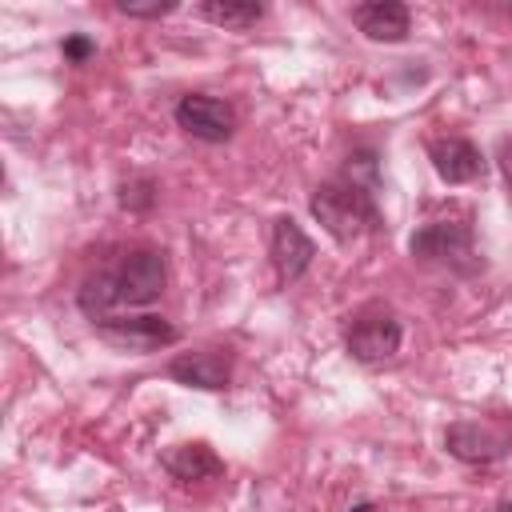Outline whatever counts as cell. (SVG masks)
Returning a JSON list of instances; mask_svg holds the SVG:
<instances>
[{
    "label": "cell",
    "instance_id": "obj_18",
    "mask_svg": "<svg viewBox=\"0 0 512 512\" xmlns=\"http://www.w3.org/2000/svg\"><path fill=\"white\" fill-rule=\"evenodd\" d=\"M500 172H504V180H508V196H512V140L500 144Z\"/></svg>",
    "mask_w": 512,
    "mask_h": 512
},
{
    "label": "cell",
    "instance_id": "obj_15",
    "mask_svg": "<svg viewBox=\"0 0 512 512\" xmlns=\"http://www.w3.org/2000/svg\"><path fill=\"white\" fill-rule=\"evenodd\" d=\"M116 8L124 12V16H136V20H160V16H168V12H176V0H116Z\"/></svg>",
    "mask_w": 512,
    "mask_h": 512
},
{
    "label": "cell",
    "instance_id": "obj_17",
    "mask_svg": "<svg viewBox=\"0 0 512 512\" xmlns=\"http://www.w3.org/2000/svg\"><path fill=\"white\" fill-rule=\"evenodd\" d=\"M60 52H64V60H72V64H84L88 56H96V44H92L88 36H64Z\"/></svg>",
    "mask_w": 512,
    "mask_h": 512
},
{
    "label": "cell",
    "instance_id": "obj_7",
    "mask_svg": "<svg viewBox=\"0 0 512 512\" xmlns=\"http://www.w3.org/2000/svg\"><path fill=\"white\" fill-rule=\"evenodd\" d=\"M268 256H272L276 276L288 284V280H296V276H304V272H308V264H312L316 248H312L308 232H304V228H300L292 216H276V220H272Z\"/></svg>",
    "mask_w": 512,
    "mask_h": 512
},
{
    "label": "cell",
    "instance_id": "obj_11",
    "mask_svg": "<svg viewBox=\"0 0 512 512\" xmlns=\"http://www.w3.org/2000/svg\"><path fill=\"white\" fill-rule=\"evenodd\" d=\"M444 444H448V452L452 456H460V460H468V464H488V460H496V456H504V436H496L492 428H480V424H452L448 428V436H444Z\"/></svg>",
    "mask_w": 512,
    "mask_h": 512
},
{
    "label": "cell",
    "instance_id": "obj_3",
    "mask_svg": "<svg viewBox=\"0 0 512 512\" xmlns=\"http://www.w3.org/2000/svg\"><path fill=\"white\" fill-rule=\"evenodd\" d=\"M344 344H348V352L360 364H380V360L396 356V348H400V320H396V312L388 304H364L352 316V324L344 332Z\"/></svg>",
    "mask_w": 512,
    "mask_h": 512
},
{
    "label": "cell",
    "instance_id": "obj_19",
    "mask_svg": "<svg viewBox=\"0 0 512 512\" xmlns=\"http://www.w3.org/2000/svg\"><path fill=\"white\" fill-rule=\"evenodd\" d=\"M496 512H512V500H504V504H496Z\"/></svg>",
    "mask_w": 512,
    "mask_h": 512
},
{
    "label": "cell",
    "instance_id": "obj_10",
    "mask_svg": "<svg viewBox=\"0 0 512 512\" xmlns=\"http://www.w3.org/2000/svg\"><path fill=\"white\" fill-rule=\"evenodd\" d=\"M352 20H356V28H360L368 40H376V44H400V40L408 36V24H412L408 8L396 4V0L360 4V8H352Z\"/></svg>",
    "mask_w": 512,
    "mask_h": 512
},
{
    "label": "cell",
    "instance_id": "obj_16",
    "mask_svg": "<svg viewBox=\"0 0 512 512\" xmlns=\"http://www.w3.org/2000/svg\"><path fill=\"white\" fill-rule=\"evenodd\" d=\"M156 200V184L148 180V176H136V180H128L124 188H120V204L124 208H148Z\"/></svg>",
    "mask_w": 512,
    "mask_h": 512
},
{
    "label": "cell",
    "instance_id": "obj_4",
    "mask_svg": "<svg viewBox=\"0 0 512 512\" xmlns=\"http://www.w3.org/2000/svg\"><path fill=\"white\" fill-rule=\"evenodd\" d=\"M96 332L120 352H156L176 344L180 336L164 316H108V320H96Z\"/></svg>",
    "mask_w": 512,
    "mask_h": 512
},
{
    "label": "cell",
    "instance_id": "obj_1",
    "mask_svg": "<svg viewBox=\"0 0 512 512\" xmlns=\"http://www.w3.org/2000/svg\"><path fill=\"white\" fill-rule=\"evenodd\" d=\"M312 216L324 224V232L336 240V244H352L364 228L376 224V204H372V192L352 184V180H328L312 192L308 200Z\"/></svg>",
    "mask_w": 512,
    "mask_h": 512
},
{
    "label": "cell",
    "instance_id": "obj_2",
    "mask_svg": "<svg viewBox=\"0 0 512 512\" xmlns=\"http://www.w3.org/2000/svg\"><path fill=\"white\" fill-rule=\"evenodd\" d=\"M412 256L424 264H444L452 272H476L480 256L472 244V224L468 220H428L424 228L412 232Z\"/></svg>",
    "mask_w": 512,
    "mask_h": 512
},
{
    "label": "cell",
    "instance_id": "obj_13",
    "mask_svg": "<svg viewBox=\"0 0 512 512\" xmlns=\"http://www.w3.org/2000/svg\"><path fill=\"white\" fill-rule=\"evenodd\" d=\"M76 304H80V312H84V316H92V324H96V320H108V316H112V308L120 304L116 272H92V276L80 284Z\"/></svg>",
    "mask_w": 512,
    "mask_h": 512
},
{
    "label": "cell",
    "instance_id": "obj_12",
    "mask_svg": "<svg viewBox=\"0 0 512 512\" xmlns=\"http://www.w3.org/2000/svg\"><path fill=\"white\" fill-rule=\"evenodd\" d=\"M164 468H168L176 480H184V484H192V480H212V476L224 472L220 456H216L208 444H176L172 452H164Z\"/></svg>",
    "mask_w": 512,
    "mask_h": 512
},
{
    "label": "cell",
    "instance_id": "obj_6",
    "mask_svg": "<svg viewBox=\"0 0 512 512\" xmlns=\"http://www.w3.org/2000/svg\"><path fill=\"white\" fill-rule=\"evenodd\" d=\"M164 284H168V268H164V256L156 248H136L116 268L120 304H152L164 292Z\"/></svg>",
    "mask_w": 512,
    "mask_h": 512
},
{
    "label": "cell",
    "instance_id": "obj_8",
    "mask_svg": "<svg viewBox=\"0 0 512 512\" xmlns=\"http://www.w3.org/2000/svg\"><path fill=\"white\" fill-rule=\"evenodd\" d=\"M172 380L188 384V388H204V392H220L232 380V360L220 348H200V352H180L168 364Z\"/></svg>",
    "mask_w": 512,
    "mask_h": 512
},
{
    "label": "cell",
    "instance_id": "obj_20",
    "mask_svg": "<svg viewBox=\"0 0 512 512\" xmlns=\"http://www.w3.org/2000/svg\"><path fill=\"white\" fill-rule=\"evenodd\" d=\"M352 512H372V508H368V504H356V508H352Z\"/></svg>",
    "mask_w": 512,
    "mask_h": 512
},
{
    "label": "cell",
    "instance_id": "obj_14",
    "mask_svg": "<svg viewBox=\"0 0 512 512\" xmlns=\"http://www.w3.org/2000/svg\"><path fill=\"white\" fill-rule=\"evenodd\" d=\"M200 16L220 24V28H252L264 16V4H256V0H204Z\"/></svg>",
    "mask_w": 512,
    "mask_h": 512
},
{
    "label": "cell",
    "instance_id": "obj_9",
    "mask_svg": "<svg viewBox=\"0 0 512 512\" xmlns=\"http://www.w3.org/2000/svg\"><path fill=\"white\" fill-rule=\"evenodd\" d=\"M428 156H432V168L444 184H468L484 172V156L472 140L464 136H440L428 144Z\"/></svg>",
    "mask_w": 512,
    "mask_h": 512
},
{
    "label": "cell",
    "instance_id": "obj_5",
    "mask_svg": "<svg viewBox=\"0 0 512 512\" xmlns=\"http://www.w3.org/2000/svg\"><path fill=\"white\" fill-rule=\"evenodd\" d=\"M176 124H180L188 136L204 140V144H224V140H232V132H236V112H232V104H224V100H216V96L188 92V96H180V104H176Z\"/></svg>",
    "mask_w": 512,
    "mask_h": 512
}]
</instances>
